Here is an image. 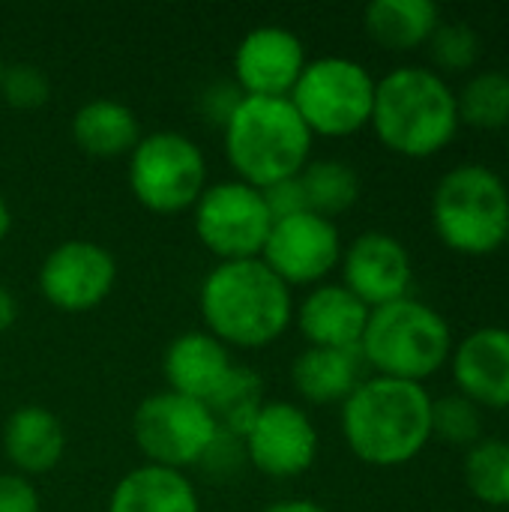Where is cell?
<instances>
[{
    "instance_id": "obj_5",
    "label": "cell",
    "mask_w": 509,
    "mask_h": 512,
    "mask_svg": "<svg viewBox=\"0 0 509 512\" xmlns=\"http://www.w3.org/2000/svg\"><path fill=\"white\" fill-rule=\"evenodd\" d=\"M453 354V330L447 318L414 297L369 312L360 357L381 378L423 384L438 375Z\"/></svg>"
},
{
    "instance_id": "obj_6",
    "label": "cell",
    "mask_w": 509,
    "mask_h": 512,
    "mask_svg": "<svg viewBox=\"0 0 509 512\" xmlns=\"http://www.w3.org/2000/svg\"><path fill=\"white\" fill-rule=\"evenodd\" d=\"M432 228L459 255H492L509 231V189L489 165L465 162L450 168L432 195Z\"/></svg>"
},
{
    "instance_id": "obj_15",
    "label": "cell",
    "mask_w": 509,
    "mask_h": 512,
    "mask_svg": "<svg viewBox=\"0 0 509 512\" xmlns=\"http://www.w3.org/2000/svg\"><path fill=\"white\" fill-rule=\"evenodd\" d=\"M306 48L297 33L279 24L249 30L234 51V84L243 96L288 99L306 69Z\"/></svg>"
},
{
    "instance_id": "obj_38",
    "label": "cell",
    "mask_w": 509,
    "mask_h": 512,
    "mask_svg": "<svg viewBox=\"0 0 509 512\" xmlns=\"http://www.w3.org/2000/svg\"><path fill=\"white\" fill-rule=\"evenodd\" d=\"M504 246H507V249H509V231H507V240H504Z\"/></svg>"
},
{
    "instance_id": "obj_32",
    "label": "cell",
    "mask_w": 509,
    "mask_h": 512,
    "mask_svg": "<svg viewBox=\"0 0 509 512\" xmlns=\"http://www.w3.org/2000/svg\"><path fill=\"white\" fill-rule=\"evenodd\" d=\"M264 201H267V210L276 219H285V216H297V213H306V198H303V189H300V180L291 177V180H282V183H273L267 189H261Z\"/></svg>"
},
{
    "instance_id": "obj_26",
    "label": "cell",
    "mask_w": 509,
    "mask_h": 512,
    "mask_svg": "<svg viewBox=\"0 0 509 512\" xmlns=\"http://www.w3.org/2000/svg\"><path fill=\"white\" fill-rule=\"evenodd\" d=\"M459 123L483 132L509 129V72L486 69L465 81L456 93Z\"/></svg>"
},
{
    "instance_id": "obj_28",
    "label": "cell",
    "mask_w": 509,
    "mask_h": 512,
    "mask_svg": "<svg viewBox=\"0 0 509 512\" xmlns=\"http://www.w3.org/2000/svg\"><path fill=\"white\" fill-rule=\"evenodd\" d=\"M432 438L453 447H474L483 438V411L459 393L432 399Z\"/></svg>"
},
{
    "instance_id": "obj_17",
    "label": "cell",
    "mask_w": 509,
    "mask_h": 512,
    "mask_svg": "<svg viewBox=\"0 0 509 512\" xmlns=\"http://www.w3.org/2000/svg\"><path fill=\"white\" fill-rule=\"evenodd\" d=\"M369 312L345 285L321 282L294 306V321L309 348H360Z\"/></svg>"
},
{
    "instance_id": "obj_18",
    "label": "cell",
    "mask_w": 509,
    "mask_h": 512,
    "mask_svg": "<svg viewBox=\"0 0 509 512\" xmlns=\"http://www.w3.org/2000/svg\"><path fill=\"white\" fill-rule=\"evenodd\" d=\"M231 369H234L231 348L222 345L207 330L180 333L162 357L168 390L198 402H207L222 387Z\"/></svg>"
},
{
    "instance_id": "obj_36",
    "label": "cell",
    "mask_w": 509,
    "mask_h": 512,
    "mask_svg": "<svg viewBox=\"0 0 509 512\" xmlns=\"http://www.w3.org/2000/svg\"><path fill=\"white\" fill-rule=\"evenodd\" d=\"M9 228H12V213H9V204H6V201L0 198V243L6 240Z\"/></svg>"
},
{
    "instance_id": "obj_10",
    "label": "cell",
    "mask_w": 509,
    "mask_h": 512,
    "mask_svg": "<svg viewBox=\"0 0 509 512\" xmlns=\"http://www.w3.org/2000/svg\"><path fill=\"white\" fill-rule=\"evenodd\" d=\"M192 213L198 240L219 261L261 258L273 228V216L261 189L243 180L213 183L201 192Z\"/></svg>"
},
{
    "instance_id": "obj_37",
    "label": "cell",
    "mask_w": 509,
    "mask_h": 512,
    "mask_svg": "<svg viewBox=\"0 0 509 512\" xmlns=\"http://www.w3.org/2000/svg\"><path fill=\"white\" fill-rule=\"evenodd\" d=\"M3 69H6V66H3V57H0V75H3Z\"/></svg>"
},
{
    "instance_id": "obj_3",
    "label": "cell",
    "mask_w": 509,
    "mask_h": 512,
    "mask_svg": "<svg viewBox=\"0 0 509 512\" xmlns=\"http://www.w3.org/2000/svg\"><path fill=\"white\" fill-rule=\"evenodd\" d=\"M378 141L405 159L441 153L459 132L456 90L426 66H399L375 84L372 123Z\"/></svg>"
},
{
    "instance_id": "obj_27",
    "label": "cell",
    "mask_w": 509,
    "mask_h": 512,
    "mask_svg": "<svg viewBox=\"0 0 509 512\" xmlns=\"http://www.w3.org/2000/svg\"><path fill=\"white\" fill-rule=\"evenodd\" d=\"M462 474L468 492L480 504L492 510H509V441L480 438L474 447H468Z\"/></svg>"
},
{
    "instance_id": "obj_9",
    "label": "cell",
    "mask_w": 509,
    "mask_h": 512,
    "mask_svg": "<svg viewBox=\"0 0 509 512\" xmlns=\"http://www.w3.org/2000/svg\"><path fill=\"white\" fill-rule=\"evenodd\" d=\"M132 435L147 465L186 471L201 465L219 435V426L204 402L162 390L135 408Z\"/></svg>"
},
{
    "instance_id": "obj_24",
    "label": "cell",
    "mask_w": 509,
    "mask_h": 512,
    "mask_svg": "<svg viewBox=\"0 0 509 512\" xmlns=\"http://www.w3.org/2000/svg\"><path fill=\"white\" fill-rule=\"evenodd\" d=\"M297 180L306 198V210L324 219H336L360 201V177L345 159H309Z\"/></svg>"
},
{
    "instance_id": "obj_16",
    "label": "cell",
    "mask_w": 509,
    "mask_h": 512,
    "mask_svg": "<svg viewBox=\"0 0 509 512\" xmlns=\"http://www.w3.org/2000/svg\"><path fill=\"white\" fill-rule=\"evenodd\" d=\"M459 396L477 408L509 411V327H480L450 354Z\"/></svg>"
},
{
    "instance_id": "obj_1",
    "label": "cell",
    "mask_w": 509,
    "mask_h": 512,
    "mask_svg": "<svg viewBox=\"0 0 509 512\" xmlns=\"http://www.w3.org/2000/svg\"><path fill=\"white\" fill-rule=\"evenodd\" d=\"M342 435L363 465H408L432 441V396L423 384L363 378L342 402Z\"/></svg>"
},
{
    "instance_id": "obj_34",
    "label": "cell",
    "mask_w": 509,
    "mask_h": 512,
    "mask_svg": "<svg viewBox=\"0 0 509 512\" xmlns=\"http://www.w3.org/2000/svg\"><path fill=\"white\" fill-rule=\"evenodd\" d=\"M15 318H18V303L12 297V291L6 285H0V336L15 324Z\"/></svg>"
},
{
    "instance_id": "obj_35",
    "label": "cell",
    "mask_w": 509,
    "mask_h": 512,
    "mask_svg": "<svg viewBox=\"0 0 509 512\" xmlns=\"http://www.w3.org/2000/svg\"><path fill=\"white\" fill-rule=\"evenodd\" d=\"M261 512H330L327 507L315 504V501H306V498H288V501H276L270 504L267 510Z\"/></svg>"
},
{
    "instance_id": "obj_4",
    "label": "cell",
    "mask_w": 509,
    "mask_h": 512,
    "mask_svg": "<svg viewBox=\"0 0 509 512\" xmlns=\"http://www.w3.org/2000/svg\"><path fill=\"white\" fill-rule=\"evenodd\" d=\"M225 156L237 180L267 189L297 177L312 159V132L291 105L276 96H243L222 126Z\"/></svg>"
},
{
    "instance_id": "obj_20",
    "label": "cell",
    "mask_w": 509,
    "mask_h": 512,
    "mask_svg": "<svg viewBox=\"0 0 509 512\" xmlns=\"http://www.w3.org/2000/svg\"><path fill=\"white\" fill-rule=\"evenodd\" d=\"M360 348H306L291 363V384L309 405H342L363 384Z\"/></svg>"
},
{
    "instance_id": "obj_13",
    "label": "cell",
    "mask_w": 509,
    "mask_h": 512,
    "mask_svg": "<svg viewBox=\"0 0 509 512\" xmlns=\"http://www.w3.org/2000/svg\"><path fill=\"white\" fill-rule=\"evenodd\" d=\"M114 282L117 261L93 240H66L54 246L39 267V291L60 312H87L99 306Z\"/></svg>"
},
{
    "instance_id": "obj_22",
    "label": "cell",
    "mask_w": 509,
    "mask_h": 512,
    "mask_svg": "<svg viewBox=\"0 0 509 512\" xmlns=\"http://www.w3.org/2000/svg\"><path fill=\"white\" fill-rule=\"evenodd\" d=\"M72 141L96 159L129 156L141 141L138 117L117 99H90L72 117Z\"/></svg>"
},
{
    "instance_id": "obj_11",
    "label": "cell",
    "mask_w": 509,
    "mask_h": 512,
    "mask_svg": "<svg viewBox=\"0 0 509 512\" xmlns=\"http://www.w3.org/2000/svg\"><path fill=\"white\" fill-rule=\"evenodd\" d=\"M342 234L333 219L297 213L276 219L264 243L261 261L288 285H321L342 261Z\"/></svg>"
},
{
    "instance_id": "obj_39",
    "label": "cell",
    "mask_w": 509,
    "mask_h": 512,
    "mask_svg": "<svg viewBox=\"0 0 509 512\" xmlns=\"http://www.w3.org/2000/svg\"><path fill=\"white\" fill-rule=\"evenodd\" d=\"M507 150H509V141H507Z\"/></svg>"
},
{
    "instance_id": "obj_23",
    "label": "cell",
    "mask_w": 509,
    "mask_h": 512,
    "mask_svg": "<svg viewBox=\"0 0 509 512\" xmlns=\"http://www.w3.org/2000/svg\"><path fill=\"white\" fill-rule=\"evenodd\" d=\"M441 9L432 0H372L363 9L366 33L387 51H417L429 45Z\"/></svg>"
},
{
    "instance_id": "obj_25",
    "label": "cell",
    "mask_w": 509,
    "mask_h": 512,
    "mask_svg": "<svg viewBox=\"0 0 509 512\" xmlns=\"http://www.w3.org/2000/svg\"><path fill=\"white\" fill-rule=\"evenodd\" d=\"M267 402L270 399L264 390V378L249 366H234L228 378L222 381V387L204 405L210 408L219 432L243 438V432L252 426V420Z\"/></svg>"
},
{
    "instance_id": "obj_2",
    "label": "cell",
    "mask_w": 509,
    "mask_h": 512,
    "mask_svg": "<svg viewBox=\"0 0 509 512\" xmlns=\"http://www.w3.org/2000/svg\"><path fill=\"white\" fill-rule=\"evenodd\" d=\"M201 318L210 336L228 348L273 345L294 321L291 288L261 261H219L198 291Z\"/></svg>"
},
{
    "instance_id": "obj_21",
    "label": "cell",
    "mask_w": 509,
    "mask_h": 512,
    "mask_svg": "<svg viewBox=\"0 0 509 512\" xmlns=\"http://www.w3.org/2000/svg\"><path fill=\"white\" fill-rule=\"evenodd\" d=\"M108 512H201V501L183 471L144 462L117 480Z\"/></svg>"
},
{
    "instance_id": "obj_14",
    "label": "cell",
    "mask_w": 509,
    "mask_h": 512,
    "mask_svg": "<svg viewBox=\"0 0 509 512\" xmlns=\"http://www.w3.org/2000/svg\"><path fill=\"white\" fill-rule=\"evenodd\" d=\"M342 285L369 309L408 297L414 264L405 243L387 231H366L342 252Z\"/></svg>"
},
{
    "instance_id": "obj_29",
    "label": "cell",
    "mask_w": 509,
    "mask_h": 512,
    "mask_svg": "<svg viewBox=\"0 0 509 512\" xmlns=\"http://www.w3.org/2000/svg\"><path fill=\"white\" fill-rule=\"evenodd\" d=\"M429 54L441 72H468L480 60V33L465 21H441L429 39Z\"/></svg>"
},
{
    "instance_id": "obj_7",
    "label": "cell",
    "mask_w": 509,
    "mask_h": 512,
    "mask_svg": "<svg viewBox=\"0 0 509 512\" xmlns=\"http://www.w3.org/2000/svg\"><path fill=\"white\" fill-rule=\"evenodd\" d=\"M375 84L360 60L330 54L306 63L288 99L312 135L348 138L372 123Z\"/></svg>"
},
{
    "instance_id": "obj_12",
    "label": "cell",
    "mask_w": 509,
    "mask_h": 512,
    "mask_svg": "<svg viewBox=\"0 0 509 512\" xmlns=\"http://www.w3.org/2000/svg\"><path fill=\"white\" fill-rule=\"evenodd\" d=\"M240 441L246 462L273 480L300 477L318 459V429L312 417L282 399L267 402Z\"/></svg>"
},
{
    "instance_id": "obj_33",
    "label": "cell",
    "mask_w": 509,
    "mask_h": 512,
    "mask_svg": "<svg viewBox=\"0 0 509 512\" xmlns=\"http://www.w3.org/2000/svg\"><path fill=\"white\" fill-rule=\"evenodd\" d=\"M243 90L237 84H210L201 96V111L213 126H225L231 111L240 105Z\"/></svg>"
},
{
    "instance_id": "obj_31",
    "label": "cell",
    "mask_w": 509,
    "mask_h": 512,
    "mask_svg": "<svg viewBox=\"0 0 509 512\" xmlns=\"http://www.w3.org/2000/svg\"><path fill=\"white\" fill-rule=\"evenodd\" d=\"M0 512H39V492L21 474H0Z\"/></svg>"
},
{
    "instance_id": "obj_19",
    "label": "cell",
    "mask_w": 509,
    "mask_h": 512,
    "mask_svg": "<svg viewBox=\"0 0 509 512\" xmlns=\"http://www.w3.org/2000/svg\"><path fill=\"white\" fill-rule=\"evenodd\" d=\"M3 453L15 474L36 477L60 465L66 453L63 423L39 405H21L3 423Z\"/></svg>"
},
{
    "instance_id": "obj_8",
    "label": "cell",
    "mask_w": 509,
    "mask_h": 512,
    "mask_svg": "<svg viewBox=\"0 0 509 512\" xmlns=\"http://www.w3.org/2000/svg\"><path fill=\"white\" fill-rule=\"evenodd\" d=\"M129 189L141 207L159 216L192 210L207 189V162L201 147L183 132L141 135L129 153Z\"/></svg>"
},
{
    "instance_id": "obj_30",
    "label": "cell",
    "mask_w": 509,
    "mask_h": 512,
    "mask_svg": "<svg viewBox=\"0 0 509 512\" xmlns=\"http://www.w3.org/2000/svg\"><path fill=\"white\" fill-rule=\"evenodd\" d=\"M0 96L12 108L33 111V108H39V105L48 102L51 81H48V75L39 66H33V63H15V66H6L3 75H0Z\"/></svg>"
}]
</instances>
